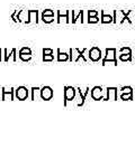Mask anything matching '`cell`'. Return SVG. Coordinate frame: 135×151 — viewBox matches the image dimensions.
Here are the masks:
<instances>
[{
	"label": "cell",
	"mask_w": 135,
	"mask_h": 151,
	"mask_svg": "<svg viewBox=\"0 0 135 151\" xmlns=\"http://www.w3.org/2000/svg\"><path fill=\"white\" fill-rule=\"evenodd\" d=\"M54 55L52 48H43V62H53Z\"/></svg>",
	"instance_id": "obj_17"
},
{
	"label": "cell",
	"mask_w": 135,
	"mask_h": 151,
	"mask_svg": "<svg viewBox=\"0 0 135 151\" xmlns=\"http://www.w3.org/2000/svg\"><path fill=\"white\" fill-rule=\"evenodd\" d=\"M88 22L89 24H97V22H99V17L98 16L88 17Z\"/></svg>",
	"instance_id": "obj_23"
},
{
	"label": "cell",
	"mask_w": 135,
	"mask_h": 151,
	"mask_svg": "<svg viewBox=\"0 0 135 151\" xmlns=\"http://www.w3.org/2000/svg\"><path fill=\"white\" fill-rule=\"evenodd\" d=\"M99 11L98 10H88V17H93V16H98Z\"/></svg>",
	"instance_id": "obj_25"
},
{
	"label": "cell",
	"mask_w": 135,
	"mask_h": 151,
	"mask_svg": "<svg viewBox=\"0 0 135 151\" xmlns=\"http://www.w3.org/2000/svg\"><path fill=\"white\" fill-rule=\"evenodd\" d=\"M42 16H54V10L52 9H45L42 11Z\"/></svg>",
	"instance_id": "obj_24"
},
{
	"label": "cell",
	"mask_w": 135,
	"mask_h": 151,
	"mask_svg": "<svg viewBox=\"0 0 135 151\" xmlns=\"http://www.w3.org/2000/svg\"><path fill=\"white\" fill-rule=\"evenodd\" d=\"M119 91H120L119 92V99L122 101H132L134 99L132 86H123Z\"/></svg>",
	"instance_id": "obj_4"
},
{
	"label": "cell",
	"mask_w": 135,
	"mask_h": 151,
	"mask_svg": "<svg viewBox=\"0 0 135 151\" xmlns=\"http://www.w3.org/2000/svg\"><path fill=\"white\" fill-rule=\"evenodd\" d=\"M1 60H2V50L0 49V62H1Z\"/></svg>",
	"instance_id": "obj_26"
},
{
	"label": "cell",
	"mask_w": 135,
	"mask_h": 151,
	"mask_svg": "<svg viewBox=\"0 0 135 151\" xmlns=\"http://www.w3.org/2000/svg\"><path fill=\"white\" fill-rule=\"evenodd\" d=\"M89 92H90V88L87 86L85 90H82L81 87H77V93H79V96H80V100H79V102L77 103V106H83V104L86 102V99L88 96V94H89Z\"/></svg>",
	"instance_id": "obj_12"
},
{
	"label": "cell",
	"mask_w": 135,
	"mask_h": 151,
	"mask_svg": "<svg viewBox=\"0 0 135 151\" xmlns=\"http://www.w3.org/2000/svg\"><path fill=\"white\" fill-rule=\"evenodd\" d=\"M90 96L93 101H103L105 95H104V88L101 86H95L90 91Z\"/></svg>",
	"instance_id": "obj_10"
},
{
	"label": "cell",
	"mask_w": 135,
	"mask_h": 151,
	"mask_svg": "<svg viewBox=\"0 0 135 151\" xmlns=\"http://www.w3.org/2000/svg\"><path fill=\"white\" fill-rule=\"evenodd\" d=\"M89 60L93 62V63H97L99 60L103 58V54H101V50L97 46H92L91 48L89 49Z\"/></svg>",
	"instance_id": "obj_6"
},
{
	"label": "cell",
	"mask_w": 135,
	"mask_h": 151,
	"mask_svg": "<svg viewBox=\"0 0 135 151\" xmlns=\"http://www.w3.org/2000/svg\"><path fill=\"white\" fill-rule=\"evenodd\" d=\"M39 96L43 101H51L54 96V91L53 88L49 85H45V86L41 87L39 90Z\"/></svg>",
	"instance_id": "obj_5"
},
{
	"label": "cell",
	"mask_w": 135,
	"mask_h": 151,
	"mask_svg": "<svg viewBox=\"0 0 135 151\" xmlns=\"http://www.w3.org/2000/svg\"><path fill=\"white\" fill-rule=\"evenodd\" d=\"M29 96V90L26 86H18L15 90V97L19 101H25Z\"/></svg>",
	"instance_id": "obj_8"
},
{
	"label": "cell",
	"mask_w": 135,
	"mask_h": 151,
	"mask_svg": "<svg viewBox=\"0 0 135 151\" xmlns=\"http://www.w3.org/2000/svg\"><path fill=\"white\" fill-rule=\"evenodd\" d=\"M39 90H41V87H32V88H31V92H32L31 100H32V101H35V100H36V95L39 93Z\"/></svg>",
	"instance_id": "obj_21"
},
{
	"label": "cell",
	"mask_w": 135,
	"mask_h": 151,
	"mask_svg": "<svg viewBox=\"0 0 135 151\" xmlns=\"http://www.w3.org/2000/svg\"><path fill=\"white\" fill-rule=\"evenodd\" d=\"M63 90V104L64 106H68L69 102H73L76 100L77 88L73 86H64Z\"/></svg>",
	"instance_id": "obj_3"
},
{
	"label": "cell",
	"mask_w": 135,
	"mask_h": 151,
	"mask_svg": "<svg viewBox=\"0 0 135 151\" xmlns=\"http://www.w3.org/2000/svg\"><path fill=\"white\" fill-rule=\"evenodd\" d=\"M72 24H76L79 19L81 20V22H83L82 17H83V10H72Z\"/></svg>",
	"instance_id": "obj_19"
},
{
	"label": "cell",
	"mask_w": 135,
	"mask_h": 151,
	"mask_svg": "<svg viewBox=\"0 0 135 151\" xmlns=\"http://www.w3.org/2000/svg\"><path fill=\"white\" fill-rule=\"evenodd\" d=\"M87 50H88V48H82L81 50L79 48H70L69 49V62L79 63L81 60L83 63H88V58L85 55Z\"/></svg>",
	"instance_id": "obj_1"
},
{
	"label": "cell",
	"mask_w": 135,
	"mask_h": 151,
	"mask_svg": "<svg viewBox=\"0 0 135 151\" xmlns=\"http://www.w3.org/2000/svg\"><path fill=\"white\" fill-rule=\"evenodd\" d=\"M118 60L120 62H132V49L131 47H122L119 49Z\"/></svg>",
	"instance_id": "obj_7"
},
{
	"label": "cell",
	"mask_w": 135,
	"mask_h": 151,
	"mask_svg": "<svg viewBox=\"0 0 135 151\" xmlns=\"http://www.w3.org/2000/svg\"><path fill=\"white\" fill-rule=\"evenodd\" d=\"M42 22L44 24H51L54 22V16H42Z\"/></svg>",
	"instance_id": "obj_22"
},
{
	"label": "cell",
	"mask_w": 135,
	"mask_h": 151,
	"mask_svg": "<svg viewBox=\"0 0 135 151\" xmlns=\"http://www.w3.org/2000/svg\"><path fill=\"white\" fill-rule=\"evenodd\" d=\"M56 60L58 62H69V53H65V52H62L61 49H58L56 50Z\"/></svg>",
	"instance_id": "obj_20"
},
{
	"label": "cell",
	"mask_w": 135,
	"mask_h": 151,
	"mask_svg": "<svg viewBox=\"0 0 135 151\" xmlns=\"http://www.w3.org/2000/svg\"><path fill=\"white\" fill-rule=\"evenodd\" d=\"M118 88L117 87H107L106 88V96L104 97L103 101H117L118 97Z\"/></svg>",
	"instance_id": "obj_9"
},
{
	"label": "cell",
	"mask_w": 135,
	"mask_h": 151,
	"mask_svg": "<svg viewBox=\"0 0 135 151\" xmlns=\"http://www.w3.org/2000/svg\"><path fill=\"white\" fill-rule=\"evenodd\" d=\"M64 22L65 24H70V10H58V16H56V22L61 24Z\"/></svg>",
	"instance_id": "obj_14"
},
{
	"label": "cell",
	"mask_w": 135,
	"mask_h": 151,
	"mask_svg": "<svg viewBox=\"0 0 135 151\" xmlns=\"http://www.w3.org/2000/svg\"><path fill=\"white\" fill-rule=\"evenodd\" d=\"M0 97H1V91H0Z\"/></svg>",
	"instance_id": "obj_27"
},
{
	"label": "cell",
	"mask_w": 135,
	"mask_h": 151,
	"mask_svg": "<svg viewBox=\"0 0 135 151\" xmlns=\"http://www.w3.org/2000/svg\"><path fill=\"white\" fill-rule=\"evenodd\" d=\"M31 22H38V10H28V18L26 24Z\"/></svg>",
	"instance_id": "obj_18"
},
{
	"label": "cell",
	"mask_w": 135,
	"mask_h": 151,
	"mask_svg": "<svg viewBox=\"0 0 135 151\" xmlns=\"http://www.w3.org/2000/svg\"><path fill=\"white\" fill-rule=\"evenodd\" d=\"M101 17H100V22L104 24V25H107V24H113L114 22V17L113 15H109V14H106L105 10H101Z\"/></svg>",
	"instance_id": "obj_15"
},
{
	"label": "cell",
	"mask_w": 135,
	"mask_h": 151,
	"mask_svg": "<svg viewBox=\"0 0 135 151\" xmlns=\"http://www.w3.org/2000/svg\"><path fill=\"white\" fill-rule=\"evenodd\" d=\"M18 56H19V58L20 60L23 62H29V60H32V56H33V53H32V49L29 48V47H22V48L19 49V52H18Z\"/></svg>",
	"instance_id": "obj_11"
},
{
	"label": "cell",
	"mask_w": 135,
	"mask_h": 151,
	"mask_svg": "<svg viewBox=\"0 0 135 151\" xmlns=\"http://www.w3.org/2000/svg\"><path fill=\"white\" fill-rule=\"evenodd\" d=\"M117 49L114 48V47H110V48H106V55L104 56V58L101 60V65L105 66L107 64H112L117 66L118 64V60H117Z\"/></svg>",
	"instance_id": "obj_2"
},
{
	"label": "cell",
	"mask_w": 135,
	"mask_h": 151,
	"mask_svg": "<svg viewBox=\"0 0 135 151\" xmlns=\"http://www.w3.org/2000/svg\"><path fill=\"white\" fill-rule=\"evenodd\" d=\"M14 99H15V88L1 87V100L2 101H7V100L12 101Z\"/></svg>",
	"instance_id": "obj_13"
},
{
	"label": "cell",
	"mask_w": 135,
	"mask_h": 151,
	"mask_svg": "<svg viewBox=\"0 0 135 151\" xmlns=\"http://www.w3.org/2000/svg\"><path fill=\"white\" fill-rule=\"evenodd\" d=\"M12 57V60L16 62L17 60V56H16V48H12L10 52H8L7 49H4V62H8L9 58Z\"/></svg>",
	"instance_id": "obj_16"
}]
</instances>
